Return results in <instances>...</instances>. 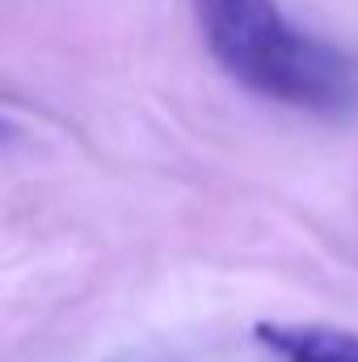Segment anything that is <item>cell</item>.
<instances>
[{
  "label": "cell",
  "mask_w": 358,
  "mask_h": 362,
  "mask_svg": "<svg viewBox=\"0 0 358 362\" xmlns=\"http://www.w3.org/2000/svg\"><path fill=\"white\" fill-rule=\"evenodd\" d=\"M258 341L282 362H358V333L333 325H258Z\"/></svg>",
  "instance_id": "2"
},
{
  "label": "cell",
  "mask_w": 358,
  "mask_h": 362,
  "mask_svg": "<svg viewBox=\"0 0 358 362\" xmlns=\"http://www.w3.org/2000/svg\"><path fill=\"white\" fill-rule=\"evenodd\" d=\"M215 64L258 97L295 110H350L358 64L295 30L278 0H194Z\"/></svg>",
  "instance_id": "1"
}]
</instances>
